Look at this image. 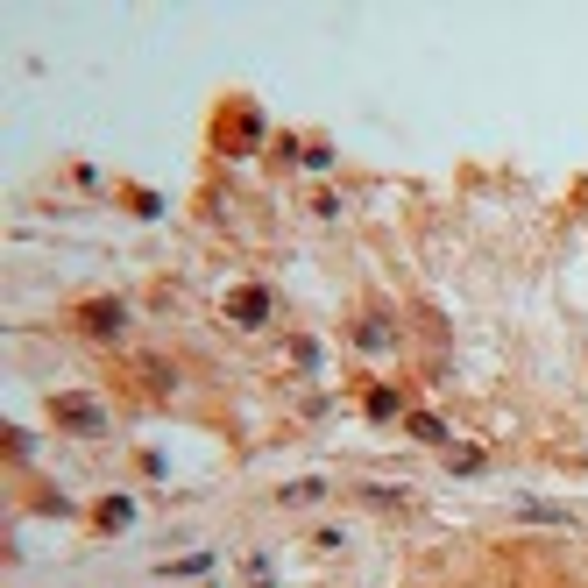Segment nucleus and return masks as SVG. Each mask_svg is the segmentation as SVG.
<instances>
[{
	"mask_svg": "<svg viewBox=\"0 0 588 588\" xmlns=\"http://www.w3.org/2000/svg\"><path fill=\"white\" fill-rule=\"evenodd\" d=\"M50 418H57L64 433H107V404L86 397V390H64V397L50 404Z\"/></svg>",
	"mask_w": 588,
	"mask_h": 588,
	"instance_id": "obj_1",
	"label": "nucleus"
},
{
	"mask_svg": "<svg viewBox=\"0 0 588 588\" xmlns=\"http://www.w3.org/2000/svg\"><path fill=\"white\" fill-rule=\"evenodd\" d=\"M227 319H234V326H263V319H270V291H263V284L227 291Z\"/></svg>",
	"mask_w": 588,
	"mask_h": 588,
	"instance_id": "obj_2",
	"label": "nucleus"
},
{
	"mask_svg": "<svg viewBox=\"0 0 588 588\" xmlns=\"http://www.w3.org/2000/svg\"><path fill=\"white\" fill-rule=\"evenodd\" d=\"M78 319H86V333H121V319H128V312H121L114 298H93V305L78 312Z\"/></svg>",
	"mask_w": 588,
	"mask_h": 588,
	"instance_id": "obj_3",
	"label": "nucleus"
},
{
	"mask_svg": "<svg viewBox=\"0 0 588 588\" xmlns=\"http://www.w3.org/2000/svg\"><path fill=\"white\" fill-rule=\"evenodd\" d=\"M518 511H525V518H539V525H574L560 503H518Z\"/></svg>",
	"mask_w": 588,
	"mask_h": 588,
	"instance_id": "obj_4",
	"label": "nucleus"
},
{
	"mask_svg": "<svg viewBox=\"0 0 588 588\" xmlns=\"http://www.w3.org/2000/svg\"><path fill=\"white\" fill-rule=\"evenodd\" d=\"M128 518H135V503H121V496H114V503H100V525H107V532H114V525H128Z\"/></svg>",
	"mask_w": 588,
	"mask_h": 588,
	"instance_id": "obj_5",
	"label": "nucleus"
},
{
	"mask_svg": "<svg viewBox=\"0 0 588 588\" xmlns=\"http://www.w3.org/2000/svg\"><path fill=\"white\" fill-rule=\"evenodd\" d=\"M362 348H390V319H362Z\"/></svg>",
	"mask_w": 588,
	"mask_h": 588,
	"instance_id": "obj_6",
	"label": "nucleus"
}]
</instances>
